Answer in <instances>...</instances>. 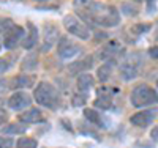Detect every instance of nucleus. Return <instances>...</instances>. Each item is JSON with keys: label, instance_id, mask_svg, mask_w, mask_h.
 Wrapping results in <instances>:
<instances>
[{"label": "nucleus", "instance_id": "nucleus-1", "mask_svg": "<svg viewBox=\"0 0 158 148\" xmlns=\"http://www.w3.org/2000/svg\"><path fill=\"white\" fill-rule=\"evenodd\" d=\"M76 16H79L84 22H94L98 27L112 29L120 24V13L114 5H108L103 2H92L85 10L76 11Z\"/></svg>", "mask_w": 158, "mask_h": 148}, {"label": "nucleus", "instance_id": "nucleus-2", "mask_svg": "<svg viewBox=\"0 0 158 148\" xmlns=\"http://www.w3.org/2000/svg\"><path fill=\"white\" fill-rule=\"evenodd\" d=\"M33 98L40 106L48 107V109H56L59 106V101H60V95H59L57 88L51 82H46V80H41L35 87Z\"/></svg>", "mask_w": 158, "mask_h": 148}, {"label": "nucleus", "instance_id": "nucleus-3", "mask_svg": "<svg viewBox=\"0 0 158 148\" xmlns=\"http://www.w3.org/2000/svg\"><path fill=\"white\" fill-rule=\"evenodd\" d=\"M130 102L133 107H150L158 102V93L147 84H139L133 87L130 93Z\"/></svg>", "mask_w": 158, "mask_h": 148}, {"label": "nucleus", "instance_id": "nucleus-4", "mask_svg": "<svg viewBox=\"0 0 158 148\" xmlns=\"http://www.w3.org/2000/svg\"><path fill=\"white\" fill-rule=\"evenodd\" d=\"M62 25L63 29L67 30L70 35L82 39V41H87V39H90V29L89 25L81 19L77 18L76 14H65L63 19H62Z\"/></svg>", "mask_w": 158, "mask_h": 148}, {"label": "nucleus", "instance_id": "nucleus-5", "mask_svg": "<svg viewBox=\"0 0 158 148\" xmlns=\"http://www.w3.org/2000/svg\"><path fill=\"white\" fill-rule=\"evenodd\" d=\"M3 35H5L3 36V47L8 49V50H11V49L18 47L22 43V39L25 36V29H24L22 25L13 24Z\"/></svg>", "mask_w": 158, "mask_h": 148}, {"label": "nucleus", "instance_id": "nucleus-6", "mask_svg": "<svg viewBox=\"0 0 158 148\" xmlns=\"http://www.w3.org/2000/svg\"><path fill=\"white\" fill-rule=\"evenodd\" d=\"M139 68H141V58L136 57V54H131L120 65V77L123 80H133L139 74Z\"/></svg>", "mask_w": 158, "mask_h": 148}, {"label": "nucleus", "instance_id": "nucleus-7", "mask_svg": "<svg viewBox=\"0 0 158 148\" xmlns=\"http://www.w3.org/2000/svg\"><path fill=\"white\" fill-rule=\"evenodd\" d=\"M158 115V109L156 107H147L146 110H139L136 114H133L130 117V123L138 128H147L149 125L153 123V120Z\"/></svg>", "mask_w": 158, "mask_h": 148}, {"label": "nucleus", "instance_id": "nucleus-8", "mask_svg": "<svg viewBox=\"0 0 158 148\" xmlns=\"http://www.w3.org/2000/svg\"><path fill=\"white\" fill-rule=\"evenodd\" d=\"M79 52H81V46L70 38H60V41L57 43V54L63 60L74 58Z\"/></svg>", "mask_w": 158, "mask_h": 148}, {"label": "nucleus", "instance_id": "nucleus-9", "mask_svg": "<svg viewBox=\"0 0 158 148\" xmlns=\"http://www.w3.org/2000/svg\"><path fill=\"white\" fill-rule=\"evenodd\" d=\"M60 41V30L54 22H46L43 27V50H49Z\"/></svg>", "mask_w": 158, "mask_h": 148}, {"label": "nucleus", "instance_id": "nucleus-10", "mask_svg": "<svg viewBox=\"0 0 158 148\" xmlns=\"http://www.w3.org/2000/svg\"><path fill=\"white\" fill-rule=\"evenodd\" d=\"M30 104H32V96L27 91H22V90L15 91L6 101V106L11 110H24V109H27Z\"/></svg>", "mask_w": 158, "mask_h": 148}, {"label": "nucleus", "instance_id": "nucleus-11", "mask_svg": "<svg viewBox=\"0 0 158 148\" xmlns=\"http://www.w3.org/2000/svg\"><path fill=\"white\" fill-rule=\"evenodd\" d=\"M35 80H36V77H35L33 74L21 73V74L11 77V79L8 80V88L16 90V91H19V90H22V88H30V87L35 85Z\"/></svg>", "mask_w": 158, "mask_h": 148}, {"label": "nucleus", "instance_id": "nucleus-12", "mask_svg": "<svg viewBox=\"0 0 158 148\" xmlns=\"http://www.w3.org/2000/svg\"><path fill=\"white\" fill-rule=\"evenodd\" d=\"M123 47L118 44L117 41H111L108 43L104 47H101V50L98 52V57L101 60H106V62H111V60H115L117 57H120L123 54Z\"/></svg>", "mask_w": 158, "mask_h": 148}, {"label": "nucleus", "instance_id": "nucleus-13", "mask_svg": "<svg viewBox=\"0 0 158 148\" xmlns=\"http://www.w3.org/2000/svg\"><path fill=\"white\" fill-rule=\"evenodd\" d=\"M38 39H40V35H38L36 25L32 24V22H27V25H25V36H24L22 43H21L22 49H25V50L33 49L38 44Z\"/></svg>", "mask_w": 158, "mask_h": 148}, {"label": "nucleus", "instance_id": "nucleus-14", "mask_svg": "<svg viewBox=\"0 0 158 148\" xmlns=\"http://www.w3.org/2000/svg\"><path fill=\"white\" fill-rule=\"evenodd\" d=\"M94 66V55H85L81 60H74L71 65H68V73L71 76H79L82 73H87Z\"/></svg>", "mask_w": 158, "mask_h": 148}, {"label": "nucleus", "instance_id": "nucleus-15", "mask_svg": "<svg viewBox=\"0 0 158 148\" xmlns=\"http://www.w3.org/2000/svg\"><path fill=\"white\" fill-rule=\"evenodd\" d=\"M19 122H22L24 125H32V123H38L40 120L43 118L41 110L36 109V107H32L29 110H24L22 114H19Z\"/></svg>", "mask_w": 158, "mask_h": 148}, {"label": "nucleus", "instance_id": "nucleus-16", "mask_svg": "<svg viewBox=\"0 0 158 148\" xmlns=\"http://www.w3.org/2000/svg\"><path fill=\"white\" fill-rule=\"evenodd\" d=\"M82 114H84L85 120H89L92 125H95V126H98V128H106L103 115H101L97 109H90V107H85V109L82 110Z\"/></svg>", "mask_w": 158, "mask_h": 148}, {"label": "nucleus", "instance_id": "nucleus-17", "mask_svg": "<svg viewBox=\"0 0 158 148\" xmlns=\"http://www.w3.org/2000/svg\"><path fill=\"white\" fill-rule=\"evenodd\" d=\"M94 84H95V79H94V76L89 74V73L79 74L77 79H76V87H77L79 91H85L87 93L92 87H94Z\"/></svg>", "mask_w": 158, "mask_h": 148}, {"label": "nucleus", "instance_id": "nucleus-18", "mask_svg": "<svg viewBox=\"0 0 158 148\" xmlns=\"http://www.w3.org/2000/svg\"><path fill=\"white\" fill-rule=\"evenodd\" d=\"M112 70H114V63L112 62H104L103 65L98 66L97 70V79L100 80V82H108L111 74H112Z\"/></svg>", "mask_w": 158, "mask_h": 148}, {"label": "nucleus", "instance_id": "nucleus-19", "mask_svg": "<svg viewBox=\"0 0 158 148\" xmlns=\"http://www.w3.org/2000/svg\"><path fill=\"white\" fill-rule=\"evenodd\" d=\"M38 65V57L35 54H27L24 58H22V63H21V71L22 73H27V71H33Z\"/></svg>", "mask_w": 158, "mask_h": 148}, {"label": "nucleus", "instance_id": "nucleus-20", "mask_svg": "<svg viewBox=\"0 0 158 148\" xmlns=\"http://www.w3.org/2000/svg\"><path fill=\"white\" fill-rule=\"evenodd\" d=\"M25 129H27V126L22 125V123H8L6 126L2 128V132L5 136H16V134L25 132Z\"/></svg>", "mask_w": 158, "mask_h": 148}, {"label": "nucleus", "instance_id": "nucleus-21", "mask_svg": "<svg viewBox=\"0 0 158 148\" xmlns=\"http://www.w3.org/2000/svg\"><path fill=\"white\" fill-rule=\"evenodd\" d=\"M15 60H16L15 54H6V55L0 57V76L5 74L8 70H11L15 66Z\"/></svg>", "mask_w": 158, "mask_h": 148}, {"label": "nucleus", "instance_id": "nucleus-22", "mask_svg": "<svg viewBox=\"0 0 158 148\" xmlns=\"http://www.w3.org/2000/svg\"><path fill=\"white\" fill-rule=\"evenodd\" d=\"M94 106L100 110H106L112 106V96L111 95H98V98L94 101Z\"/></svg>", "mask_w": 158, "mask_h": 148}, {"label": "nucleus", "instance_id": "nucleus-23", "mask_svg": "<svg viewBox=\"0 0 158 148\" xmlns=\"http://www.w3.org/2000/svg\"><path fill=\"white\" fill-rule=\"evenodd\" d=\"M38 142L33 137H27V136H22L16 140V146L15 148H36Z\"/></svg>", "mask_w": 158, "mask_h": 148}, {"label": "nucleus", "instance_id": "nucleus-24", "mask_svg": "<svg viewBox=\"0 0 158 148\" xmlns=\"http://www.w3.org/2000/svg\"><path fill=\"white\" fill-rule=\"evenodd\" d=\"M85 102H87V93L85 91H77L71 98V106H74V107H82V106H85Z\"/></svg>", "mask_w": 158, "mask_h": 148}, {"label": "nucleus", "instance_id": "nucleus-25", "mask_svg": "<svg viewBox=\"0 0 158 148\" xmlns=\"http://www.w3.org/2000/svg\"><path fill=\"white\" fill-rule=\"evenodd\" d=\"M150 24H147V22H139V24H135V25H131L130 27V30L133 32L135 35H144L146 32H149L150 30Z\"/></svg>", "mask_w": 158, "mask_h": 148}, {"label": "nucleus", "instance_id": "nucleus-26", "mask_svg": "<svg viewBox=\"0 0 158 148\" xmlns=\"http://www.w3.org/2000/svg\"><path fill=\"white\" fill-rule=\"evenodd\" d=\"M122 10H123V14H127V16L138 14V5H135V3H123Z\"/></svg>", "mask_w": 158, "mask_h": 148}, {"label": "nucleus", "instance_id": "nucleus-27", "mask_svg": "<svg viewBox=\"0 0 158 148\" xmlns=\"http://www.w3.org/2000/svg\"><path fill=\"white\" fill-rule=\"evenodd\" d=\"M16 146L15 142H13L11 137H5V136H0V148H13Z\"/></svg>", "mask_w": 158, "mask_h": 148}, {"label": "nucleus", "instance_id": "nucleus-28", "mask_svg": "<svg viewBox=\"0 0 158 148\" xmlns=\"http://www.w3.org/2000/svg\"><path fill=\"white\" fill-rule=\"evenodd\" d=\"M156 0H146V11L149 14H155L156 13Z\"/></svg>", "mask_w": 158, "mask_h": 148}, {"label": "nucleus", "instance_id": "nucleus-29", "mask_svg": "<svg viewBox=\"0 0 158 148\" xmlns=\"http://www.w3.org/2000/svg\"><path fill=\"white\" fill-rule=\"evenodd\" d=\"M149 57L153 58V60H158V46L149 47Z\"/></svg>", "mask_w": 158, "mask_h": 148}, {"label": "nucleus", "instance_id": "nucleus-30", "mask_svg": "<svg viewBox=\"0 0 158 148\" xmlns=\"http://www.w3.org/2000/svg\"><path fill=\"white\" fill-rule=\"evenodd\" d=\"M150 137H152V139L158 143V125L152 128V131H150Z\"/></svg>", "mask_w": 158, "mask_h": 148}, {"label": "nucleus", "instance_id": "nucleus-31", "mask_svg": "<svg viewBox=\"0 0 158 148\" xmlns=\"http://www.w3.org/2000/svg\"><path fill=\"white\" fill-rule=\"evenodd\" d=\"M6 122V112L3 109H0V126H2V123Z\"/></svg>", "mask_w": 158, "mask_h": 148}, {"label": "nucleus", "instance_id": "nucleus-32", "mask_svg": "<svg viewBox=\"0 0 158 148\" xmlns=\"http://www.w3.org/2000/svg\"><path fill=\"white\" fill-rule=\"evenodd\" d=\"M2 47H3V39L0 38V50H2Z\"/></svg>", "mask_w": 158, "mask_h": 148}, {"label": "nucleus", "instance_id": "nucleus-33", "mask_svg": "<svg viewBox=\"0 0 158 148\" xmlns=\"http://www.w3.org/2000/svg\"><path fill=\"white\" fill-rule=\"evenodd\" d=\"M155 87H156V93H158V79H156V84H155Z\"/></svg>", "mask_w": 158, "mask_h": 148}, {"label": "nucleus", "instance_id": "nucleus-34", "mask_svg": "<svg viewBox=\"0 0 158 148\" xmlns=\"http://www.w3.org/2000/svg\"><path fill=\"white\" fill-rule=\"evenodd\" d=\"M35 2H48V0H35Z\"/></svg>", "mask_w": 158, "mask_h": 148}, {"label": "nucleus", "instance_id": "nucleus-35", "mask_svg": "<svg viewBox=\"0 0 158 148\" xmlns=\"http://www.w3.org/2000/svg\"><path fill=\"white\" fill-rule=\"evenodd\" d=\"M131 2H133V3L136 2V3H138V2H141V0H131Z\"/></svg>", "mask_w": 158, "mask_h": 148}, {"label": "nucleus", "instance_id": "nucleus-36", "mask_svg": "<svg viewBox=\"0 0 158 148\" xmlns=\"http://www.w3.org/2000/svg\"><path fill=\"white\" fill-rule=\"evenodd\" d=\"M156 41H158V35H156Z\"/></svg>", "mask_w": 158, "mask_h": 148}]
</instances>
